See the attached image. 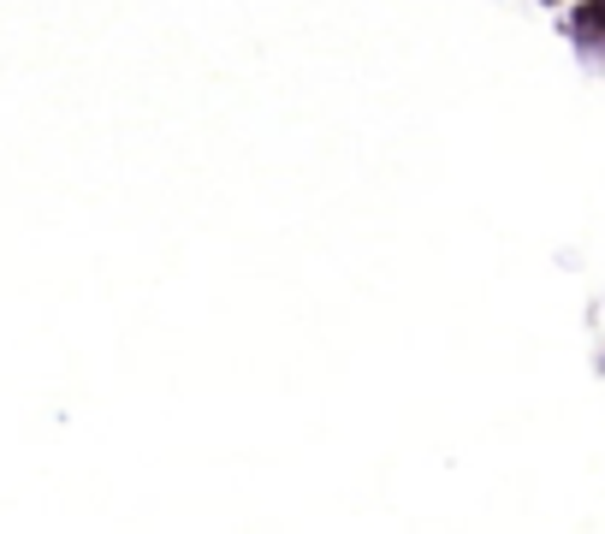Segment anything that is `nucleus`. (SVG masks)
Listing matches in <instances>:
<instances>
[{
	"label": "nucleus",
	"mask_w": 605,
	"mask_h": 534,
	"mask_svg": "<svg viewBox=\"0 0 605 534\" xmlns=\"http://www.w3.org/2000/svg\"><path fill=\"white\" fill-rule=\"evenodd\" d=\"M576 30L582 37H605V0H587V7L576 12Z\"/></svg>",
	"instance_id": "obj_1"
}]
</instances>
